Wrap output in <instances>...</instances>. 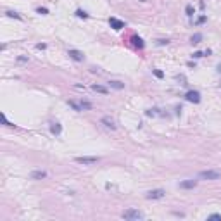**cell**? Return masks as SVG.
<instances>
[{
  "instance_id": "1",
  "label": "cell",
  "mask_w": 221,
  "mask_h": 221,
  "mask_svg": "<svg viewBox=\"0 0 221 221\" xmlns=\"http://www.w3.org/2000/svg\"><path fill=\"white\" fill-rule=\"evenodd\" d=\"M199 180H219L221 178V171H216V169H205V171H200L197 174Z\"/></svg>"
},
{
  "instance_id": "2",
  "label": "cell",
  "mask_w": 221,
  "mask_h": 221,
  "mask_svg": "<svg viewBox=\"0 0 221 221\" xmlns=\"http://www.w3.org/2000/svg\"><path fill=\"white\" fill-rule=\"evenodd\" d=\"M123 219H129V221H133V219H142L143 218V214H142L140 211H136V209H126L123 211Z\"/></svg>"
},
{
  "instance_id": "3",
  "label": "cell",
  "mask_w": 221,
  "mask_h": 221,
  "mask_svg": "<svg viewBox=\"0 0 221 221\" xmlns=\"http://www.w3.org/2000/svg\"><path fill=\"white\" fill-rule=\"evenodd\" d=\"M78 164H83V166H93V164H97L98 162V157L95 156H83V157H76L74 159Z\"/></svg>"
},
{
  "instance_id": "4",
  "label": "cell",
  "mask_w": 221,
  "mask_h": 221,
  "mask_svg": "<svg viewBox=\"0 0 221 221\" xmlns=\"http://www.w3.org/2000/svg\"><path fill=\"white\" fill-rule=\"evenodd\" d=\"M166 195V190H162V188H156V190H149L145 194V199L149 200H156V199H162Z\"/></svg>"
},
{
  "instance_id": "5",
  "label": "cell",
  "mask_w": 221,
  "mask_h": 221,
  "mask_svg": "<svg viewBox=\"0 0 221 221\" xmlns=\"http://www.w3.org/2000/svg\"><path fill=\"white\" fill-rule=\"evenodd\" d=\"M185 98L192 104H199L200 102V92H197V90H188V92L185 93Z\"/></svg>"
},
{
  "instance_id": "6",
  "label": "cell",
  "mask_w": 221,
  "mask_h": 221,
  "mask_svg": "<svg viewBox=\"0 0 221 221\" xmlns=\"http://www.w3.org/2000/svg\"><path fill=\"white\" fill-rule=\"evenodd\" d=\"M67 55H69L73 60H76V62H83V60H85L83 52H80V50H76V49H69L67 50Z\"/></svg>"
},
{
  "instance_id": "7",
  "label": "cell",
  "mask_w": 221,
  "mask_h": 221,
  "mask_svg": "<svg viewBox=\"0 0 221 221\" xmlns=\"http://www.w3.org/2000/svg\"><path fill=\"white\" fill-rule=\"evenodd\" d=\"M109 24H111V28H114L116 31H119V29H123L126 24H124V21H121V19H116V17H111L109 19Z\"/></svg>"
},
{
  "instance_id": "8",
  "label": "cell",
  "mask_w": 221,
  "mask_h": 221,
  "mask_svg": "<svg viewBox=\"0 0 221 221\" xmlns=\"http://www.w3.org/2000/svg\"><path fill=\"white\" fill-rule=\"evenodd\" d=\"M195 187H197V180H183V181H180V188L190 190V188H195Z\"/></svg>"
},
{
  "instance_id": "9",
  "label": "cell",
  "mask_w": 221,
  "mask_h": 221,
  "mask_svg": "<svg viewBox=\"0 0 221 221\" xmlns=\"http://www.w3.org/2000/svg\"><path fill=\"white\" fill-rule=\"evenodd\" d=\"M50 133H52V135H60V133H62V126H60V123H57V121L50 123Z\"/></svg>"
},
{
  "instance_id": "10",
  "label": "cell",
  "mask_w": 221,
  "mask_h": 221,
  "mask_svg": "<svg viewBox=\"0 0 221 221\" xmlns=\"http://www.w3.org/2000/svg\"><path fill=\"white\" fill-rule=\"evenodd\" d=\"M102 124L105 126V128H109V129H116V124H114V121L109 116H104L102 118Z\"/></svg>"
},
{
  "instance_id": "11",
  "label": "cell",
  "mask_w": 221,
  "mask_h": 221,
  "mask_svg": "<svg viewBox=\"0 0 221 221\" xmlns=\"http://www.w3.org/2000/svg\"><path fill=\"white\" fill-rule=\"evenodd\" d=\"M43 178H47V173L42 171V169H36V171L31 173V180H43Z\"/></svg>"
},
{
  "instance_id": "12",
  "label": "cell",
  "mask_w": 221,
  "mask_h": 221,
  "mask_svg": "<svg viewBox=\"0 0 221 221\" xmlns=\"http://www.w3.org/2000/svg\"><path fill=\"white\" fill-rule=\"evenodd\" d=\"M131 42H133V45H135V47H138V49H143V47H145L143 40H142L140 36H136V35H133V36H131Z\"/></svg>"
},
{
  "instance_id": "13",
  "label": "cell",
  "mask_w": 221,
  "mask_h": 221,
  "mask_svg": "<svg viewBox=\"0 0 221 221\" xmlns=\"http://www.w3.org/2000/svg\"><path fill=\"white\" fill-rule=\"evenodd\" d=\"M92 90L93 92H98V93H104V95H107L109 93V88H105V86H102V85H92Z\"/></svg>"
},
{
  "instance_id": "14",
  "label": "cell",
  "mask_w": 221,
  "mask_h": 221,
  "mask_svg": "<svg viewBox=\"0 0 221 221\" xmlns=\"http://www.w3.org/2000/svg\"><path fill=\"white\" fill-rule=\"evenodd\" d=\"M109 86H111V88H114V90H123V88H124V83H121V81H109Z\"/></svg>"
},
{
  "instance_id": "15",
  "label": "cell",
  "mask_w": 221,
  "mask_h": 221,
  "mask_svg": "<svg viewBox=\"0 0 221 221\" xmlns=\"http://www.w3.org/2000/svg\"><path fill=\"white\" fill-rule=\"evenodd\" d=\"M200 40H202V33H195V35H192V38H190L192 43H200Z\"/></svg>"
},
{
  "instance_id": "16",
  "label": "cell",
  "mask_w": 221,
  "mask_h": 221,
  "mask_svg": "<svg viewBox=\"0 0 221 221\" xmlns=\"http://www.w3.org/2000/svg\"><path fill=\"white\" fill-rule=\"evenodd\" d=\"M67 104H69V105H71L73 109H74V111H78V112H80V111H83V109H81V105H80L78 102H74V100H69Z\"/></svg>"
},
{
  "instance_id": "17",
  "label": "cell",
  "mask_w": 221,
  "mask_h": 221,
  "mask_svg": "<svg viewBox=\"0 0 221 221\" xmlns=\"http://www.w3.org/2000/svg\"><path fill=\"white\" fill-rule=\"evenodd\" d=\"M5 16H7V17H14V19H19V21L22 19V17L19 16L17 12H12V11H7V12H5Z\"/></svg>"
},
{
  "instance_id": "18",
  "label": "cell",
  "mask_w": 221,
  "mask_h": 221,
  "mask_svg": "<svg viewBox=\"0 0 221 221\" xmlns=\"http://www.w3.org/2000/svg\"><path fill=\"white\" fill-rule=\"evenodd\" d=\"M81 109H83V111H90V109H92V104L90 102H86V100H81Z\"/></svg>"
},
{
  "instance_id": "19",
  "label": "cell",
  "mask_w": 221,
  "mask_h": 221,
  "mask_svg": "<svg viewBox=\"0 0 221 221\" xmlns=\"http://www.w3.org/2000/svg\"><path fill=\"white\" fill-rule=\"evenodd\" d=\"M185 12H187V16H188V17H192V16H194V7L187 5V7H185Z\"/></svg>"
},
{
  "instance_id": "20",
  "label": "cell",
  "mask_w": 221,
  "mask_h": 221,
  "mask_svg": "<svg viewBox=\"0 0 221 221\" xmlns=\"http://www.w3.org/2000/svg\"><path fill=\"white\" fill-rule=\"evenodd\" d=\"M76 16H78V17H83V19H86V17H88V14H86L85 11H81V9H78V11H76Z\"/></svg>"
},
{
  "instance_id": "21",
  "label": "cell",
  "mask_w": 221,
  "mask_h": 221,
  "mask_svg": "<svg viewBox=\"0 0 221 221\" xmlns=\"http://www.w3.org/2000/svg\"><path fill=\"white\" fill-rule=\"evenodd\" d=\"M0 118H2V123L5 124V126H14L12 123H9V121H7V118H5V114H4V112L0 114Z\"/></svg>"
},
{
  "instance_id": "22",
  "label": "cell",
  "mask_w": 221,
  "mask_h": 221,
  "mask_svg": "<svg viewBox=\"0 0 221 221\" xmlns=\"http://www.w3.org/2000/svg\"><path fill=\"white\" fill-rule=\"evenodd\" d=\"M36 12H38V14H42V16H45V14H49V11H47L45 7H38V9H36Z\"/></svg>"
},
{
  "instance_id": "23",
  "label": "cell",
  "mask_w": 221,
  "mask_h": 221,
  "mask_svg": "<svg viewBox=\"0 0 221 221\" xmlns=\"http://www.w3.org/2000/svg\"><path fill=\"white\" fill-rule=\"evenodd\" d=\"M145 114H147V116H156V114H157V109H147Z\"/></svg>"
},
{
  "instance_id": "24",
  "label": "cell",
  "mask_w": 221,
  "mask_h": 221,
  "mask_svg": "<svg viewBox=\"0 0 221 221\" xmlns=\"http://www.w3.org/2000/svg\"><path fill=\"white\" fill-rule=\"evenodd\" d=\"M207 219H218V221H221V214H211V216H207Z\"/></svg>"
},
{
  "instance_id": "25",
  "label": "cell",
  "mask_w": 221,
  "mask_h": 221,
  "mask_svg": "<svg viewBox=\"0 0 221 221\" xmlns=\"http://www.w3.org/2000/svg\"><path fill=\"white\" fill-rule=\"evenodd\" d=\"M167 43H169V40H164V38H161V40H157V45H167Z\"/></svg>"
},
{
  "instance_id": "26",
  "label": "cell",
  "mask_w": 221,
  "mask_h": 221,
  "mask_svg": "<svg viewBox=\"0 0 221 221\" xmlns=\"http://www.w3.org/2000/svg\"><path fill=\"white\" fill-rule=\"evenodd\" d=\"M154 76H156V78H162V71H159V69H154Z\"/></svg>"
},
{
  "instance_id": "27",
  "label": "cell",
  "mask_w": 221,
  "mask_h": 221,
  "mask_svg": "<svg viewBox=\"0 0 221 221\" xmlns=\"http://www.w3.org/2000/svg\"><path fill=\"white\" fill-rule=\"evenodd\" d=\"M192 57H194V59H200V57H204V54H202V52H194Z\"/></svg>"
},
{
  "instance_id": "28",
  "label": "cell",
  "mask_w": 221,
  "mask_h": 221,
  "mask_svg": "<svg viewBox=\"0 0 221 221\" xmlns=\"http://www.w3.org/2000/svg\"><path fill=\"white\" fill-rule=\"evenodd\" d=\"M205 19H207L205 16H200L199 19H197V24H202V22H205Z\"/></svg>"
},
{
  "instance_id": "29",
  "label": "cell",
  "mask_w": 221,
  "mask_h": 221,
  "mask_svg": "<svg viewBox=\"0 0 221 221\" xmlns=\"http://www.w3.org/2000/svg\"><path fill=\"white\" fill-rule=\"evenodd\" d=\"M17 60H19V62H26L28 57H26V55H19V57H17Z\"/></svg>"
},
{
  "instance_id": "30",
  "label": "cell",
  "mask_w": 221,
  "mask_h": 221,
  "mask_svg": "<svg viewBox=\"0 0 221 221\" xmlns=\"http://www.w3.org/2000/svg\"><path fill=\"white\" fill-rule=\"evenodd\" d=\"M36 49H38V50H43V49H47V45H45V43H38Z\"/></svg>"
},
{
  "instance_id": "31",
  "label": "cell",
  "mask_w": 221,
  "mask_h": 221,
  "mask_svg": "<svg viewBox=\"0 0 221 221\" xmlns=\"http://www.w3.org/2000/svg\"><path fill=\"white\" fill-rule=\"evenodd\" d=\"M218 71H219V73H221V64H219V66H218Z\"/></svg>"
}]
</instances>
